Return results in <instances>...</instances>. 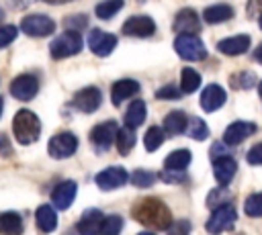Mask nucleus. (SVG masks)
Here are the masks:
<instances>
[{"label": "nucleus", "instance_id": "c85d7f7f", "mask_svg": "<svg viewBox=\"0 0 262 235\" xmlns=\"http://www.w3.org/2000/svg\"><path fill=\"white\" fill-rule=\"evenodd\" d=\"M115 141H117V149H119V153H121V155H127V153L133 149V145H135L133 129H129V127H119V129H117V137H115Z\"/></svg>", "mask_w": 262, "mask_h": 235}, {"label": "nucleus", "instance_id": "79ce46f5", "mask_svg": "<svg viewBox=\"0 0 262 235\" xmlns=\"http://www.w3.org/2000/svg\"><path fill=\"white\" fill-rule=\"evenodd\" d=\"M248 161L252 166H262V143H256L250 151H248Z\"/></svg>", "mask_w": 262, "mask_h": 235}, {"label": "nucleus", "instance_id": "2eb2a0df", "mask_svg": "<svg viewBox=\"0 0 262 235\" xmlns=\"http://www.w3.org/2000/svg\"><path fill=\"white\" fill-rule=\"evenodd\" d=\"M237 172V163L231 155H219V157H213V174H215V180L221 184V186H227L233 176Z\"/></svg>", "mask_w": 262, "mask_h": 235}, {"label": "nucleus", "instance_id": "9b49d317", "mask_svg": "<svg viewBox=\"0 0 262 235\" xmlns=\"http://www.w3.org/2000/svg\"><path fill=\"white\" fill-rule=\"evenodd\" d=\"M127 180H129V174H127V170L121 168V166H111V168H106V170H102V172L96 174V186H98L100 190L119 188V186H123Z\"/></svg>", "mask_w": 262, "mask_h": 235}, {"label": "nucleus", "instance_id": "423d86ee", "mask_svg": "<svg viewBox=\"0 0 262 235\" xmlns=\"http://www.w3.org/2000/svg\"><path fill=\"white\" fill-rule=\"evenodd\" d=\"M20 31L29 37H47L55 31V22L45 14H27L20 20Z\"/></svg>", "mask_w": 262, "mask_h": 235}, {"label": "nucleus", "instance_id": "864d4df0", "mask_svg": "<svg viewBox=\"0 0 262 235\" xmlns=\"http://www.w3.org/2000/svg\"><path fill=\"white\" fill-rule=\"evenodd\" d=\"M0 18H2V12H0Z\"/></svg>", "mask_w": 262, "mask_h": 235}, {"label": "nucleus", "instance_id": "09e8293b", "mask_svg": "<svg viewBox=\"0 0 262 235\" xmlns=\"http://www.w3.org/2000/svg\"><path fill=\"white\" fill-rule=\"evenodd\" d=\"M258 92H260V98H262V80H260V84H258Z\"/></svg>", "mask_w": 262, "mask_h": 235}, {"label": "nucleus", "instance_id": "e433bc0d", "mask_svg": "<svg viewBox=\"0 0 262 235\" xmlns=\"http://www.w3.org/2000/svg\"><path fill=\"white\" fill-rule=\"evenodd\" d=\"M16 33H18V29L14 25H2L0 27V49H4L8 43H12L16 39Z\"/></svg>", "mask_w": 262, "mask_h": 235}, {"label": "nucleus", "instance_id": "c756f323", "mask_svg": "<svg viewBox=\"0 0 262 235\" xmlns=\"http://www.w3.org/2000/svg\"><path fill=\"white\" fill-rule=\"evenodd\" d=\"M184 133H188V137H192V139H196V141H203V139L209 137L207 123H205L203 119H199V116L186 119V129H184Z\"/></svg>", "mask_w": 262, "mask_h": 235}, {"label": "nucleus", "instance_id": "c03bdc74", "mask_svg": "<svg viewBox=\"0 0 262 235\" xmlns=\"http://www.w3.org/2000/svg\"><path fill=\"white\" fill-rule=\"evenodd\" d=\"M262 10V0H248V12L254 14V12H260Z\"/></svg>", "mask_w": 262, "mask_h": 235}, {"label": "nucleus", "instance_id": "bb28decb", "mask_svg": "<svg viewBox=\"0 0 262 235\" xmlns=\"http://www.w3.org/2000/svg\"><path fill=\"white\" fill-rule=\"evenodd\" d=\"M145 114H147V110H145V102H143V100H133V102L129 104L127 112H125V127H129V129H137V127L145 121Z\"/></svg>", "mask_w": 262, "mask_h": 235}, {"label": "nucleus", "instance_id": "8fccbe9b", "mask_svg": "<svg viewBox=\"0 0 262 235\" xmlns=\"http://www.w3.org/2000/svg\"><path fill=\"white\" fill-rule=\"evenodd\" d=\"M2 106H4V100H2V96H0V114H2Z\"/></svg>", "mask_w": 262, "mask_h": 235}, {"label": "nucleus", "instance_id": "a18cd8bd", "mask_svg": "<svg viewBox=\"0 0 262 235\" xmlns=\"http://www.w3.org/2000/svg\"><path fill=\"white\" fill-rule=\"evenodd\" d=\"M252 59H254V61H258V63H262V43H260V45L254 49V53H252Z\"/></svg>", "mask_w": 262, "mask_h": 235}, {"label": "nucleus", "instance_id": "49530a36", "mask_svg": "<svg viewBox=\"0 0 262 235\" xmlns=\"http://www.w3.org/2000/svg\"><path fill=\"white\" fill-rule=\"evenodd\" d=\"M47 4H66V2H72V0H43Z\"/></svg>", "mask_w": 262, "mask_h": 235}, {"label": "nucleus", "instance_id": "5701e85b", "mask_svg": "<svg viewBox=\"0 0 262 235\" xmlns=\"http://www.w3.org/2000/svg\"><path fill=\"white\" fill-rule=\"evenodd\" d=\"M186 114L182 110H172L170 114H166L164 119V133H168L170 137H176V135H182L184 129H186Z\"/></svg>", "mask_w": 262, "mask_h": 235}, {"label": "nucleus", "instance_id": "4be33fe9", "mask_svg": "<svg viewBox=\"0 0 262 235\" xmlns=\"http://www.w3.org/2000/svg\"><path fill=\"white\" fill-rule=\"evenodd\" d=\"M35 221H37V227L39 231L43 233H51L55 227H57V215H55V208L49 206V204H41L35 213Z\"/></svg>", "mask_w": 262, "mask_h": 235}, {"label": "nucleus", "instance_id": "58836bf2", "mask_svg": "<svg viewBox=\"0 0 262 235\" xmlns=\"http://www.w3.org/2000/svg\"><path fill=\"white\" fill-rule=\"evenodd\" d=\"M256 84V76L252 72H239L237 76H233V86L235 88H252Z\"/></svg>", "mask_w": 262, "mask_h": 235}, {"label": "nucleus", "instance_id": "2f4dec72", "mask_svg": "<svg viewBox=\"0 0 262 235\" xmlns=\"http://www.w3.org/2000/svg\"><path fill=\"white\" fill-rule=\"evenodd\" d=\"M164 143V129L162 127H149L145 137H143V145L147 151H156L160 145Z\"/></svg>", "mask_w": 262, "mask_h": 235}, {"label": "nucleus", "instance_id": "4468645a", "mask_svg": "<svg viewBox=\"0 0 262 235\" xmlns=\"http://www.w3.org/2000/svg\"><path fill=\"white\" fill-rule=\"evenodd\" d=\"M258 131V127L254 123H248V121H235L231 123L225 133H223V143L225 145H237L242 143L244 139H248L250 135H254Z\"/></svg>", "mask_w": 262, "mask_h": 235}, {"label": "nucleus", "instance_id": "c9c22d12", "mask_svg": "<svg viewBox=\"0 0 262 235\" xmlns=\"http://www.w3.org/2000/svg\"><path fill=\"white\" fill-rule=\"evenodd\" d=\"M231 202V194L225 190V188H217V190H211L209 198H207V204L211 208H217L221 204H229Z\"/></svg>", "mask_w": 262, "mask_h": 235}, {"label": "nucleus", "instance_id": "1a4fd4ad", "mask_svg": "<svg viewBox=\"0 0 262 235\" xmlns=\"http://www.w3.org/2000/svg\"><path fill=\"white\" fill-rule=\"evenodd\" d=\"M39 90V80L33 74H20L10 84V94L16 100H33Z\"/></svg>", "mask_w": 262, "mask_h": 235}, {"label": "nucleus", "instance_id": "473e14b6", "mask_svg": "<svg viewBox=\"0 0 262 235\" xmlns=\"http://www.w3.org/2000/svg\"><path fill=\"white\" fill-rule=\"evenodd\" d=\"M156 178H158V174H156V172H149V170H135V172L129 176L131 184L137 186V188H149V186L156 182Z\"/></svg>", "mask_w": 262, "mask_h": 235}, {"label": "nucleus", "instance_id": "ea45409f", "mask_svg": "<svg viewBox=\"0 0 262 235\" xmlns=\"http://www.w3.org/2000/svg\"><path fill=\"white\" fill-rule=\"evenodd\" d=\"M182 90H178L176 86H164V88H160L158 92H156V98H160V100H178L182 94H180Z\"/></svg>", "mask_w": 262, "mask_h": 235}, {"label": "nucleus", "instance_id": "4c0bfd02", "mask_svg": "<svg viewBox=\"0 0 262 235\" xmlns=\"http://www.w3.org/2000/svg\"><path fill=\"white\" fill-rule=\"evenodd\" d=\"M86 25H88V18L84 16V14H76V16H68L66 20H63V27L68 29V31H80V29H86Z\"/></svg>", "mask_w": 262, "mask_h": 235}, {"label": "nucleus", "instance_id": "20e7f679", "mask_svg": "<svg viewBox=\"0 0 262 235\" xmlns=\"http://www.w3.org/2000/svg\"><path fill=\"white\" fill-rule=\"evenodd\" d=\"M80 51H82V37L76 31H66V33L57 35L49 45V53L53 59H63V57L76 55Z\"/></svg>", "mask_w": 262, "mask_h": 235}, {"label": "nucleus", "instance_id": "39448f33", "mask_svg": "<svg viewBox=\"0 0 262 235\" xmlns=\"http://www.w3.org/2000/svg\"><path fill=\"white\" fill-rule=\"evenodd\" d=\"M237 221V210L235 206L229 202V204H221L217 208H213V215L209 217L207 221V231L211 235H219L223 231H229Z\"/></svg>", "mask_w": 262, "mask_h": 235}, {"label": "nucleus", "instance_id": "7ed1b4c3", "mask_svg": "<svg viewBox=\"0 0 262 235\" xmlns=\"http://www.w3.org/2000/svg\"><path fill=\"white\" fill-rule=\"evenodd\" d=\"M174 49L186 61H201L207 57V49L203 41L192 33H178V37L174 39Z\"/></svg>", "mask_w": 262, "mask_h": 235}, {"label": "nucleus", "instance_id": "a19ab883", "mask_svg": "<svg viewBox=\"0 0 262 235\" xmlns=\"http://www.w3.org/2000/svg\"><path fill=\"white\" fill-rule=\"evenodd\" d=\"M166 231H168V235H190V223L182 219V221L172 223V227H168Z\"/></svg>", "mask_w": 262, "mask_h": 235}, {"label": "nucleus", "instance_id": "f257e3e1", "mask_svg": "<svg viewBox=\"0 0 262 235\" xmlns=\"http://www.w3.org/2000/svg\"><path fill=\"white\" fill-rule=\"evenodd\" d=\"M133 219L145 227H154L166 231L172 225V213L168 206L158 198H141L133 204Z\"/></svg>", "mask_w": 262, "mask_h": 235}, {"label": "nucleus", "instance_id": "0eeeda50", "mask_svg": "<svg viewBox=\"0 0 262 235\" xmlns=\"http://www.w3.org/2000/svg\"><path fill=\"white\" fill-rule=\"evenodd\" d=\"M76 149H78V137L74 133H57L49 139V145H47L49 155L55 159L70 157V155H74Z\"/></svg>", "mask_w": 262, "mask_h": 235}, {"label": "nucleus", "instance_id": "6e6552de", "mask_svg": "<svg viewBox=\"0 0 262 235\" xmlns=\"http://www.w3.org/2000/svg\"><path fill=\"white\" fill-rule=\"evenodd\" d=\"M102 102V94L96 86H86L78 90L72 98V106L78 108L80 112H94Z\"/></svg>", "mask_w": 262, "mask_h": 235}, {"label": "nucleus", "instance_id": "f8f14e48", "mask_svg": "<svg viewBox=\"0 0 262 235\" xmlns=\"http://www.w3.org/2000/svg\"><path fill=\"white\" fill-rule=\"evenodd\" d=\"M88 45H90L92 53L104 57V55H108V53L115 49V45H117V37L111 35V33H104V31H100V29H90Z\"/></svg>", "mask_w": 262, "mask_h": 235}, {"label": "nucleus", "instance_id": "7c9ffc66", "mask_svg": "<svg viewBox=\"0 0 262 235\" xmlns=\"http://www.w3.org/2000/svg\"><path fill=\"white\" fill-rule=\"evenodd\" d=\"M123 4H125L123 0H102L100 4H96L94 12H96V16L100 20H106V18H113L123 8Z\"/></svg>", "mask_w": 262, "mask_h": 235}, {"label": "nucleus", "instance_id": "f03ea898", "mask_svg": "<svg viewBox=\"0 0 262 235\" xmlns=\"http://www.w3.org/2000/svg\"><path fill=\"white\" fill-rule=\"evenodd\" d=\"M12 133H14L18 143L31 145L41 135V121L31 110H18L12 119Z\"/></svg>", "mask_w": 262, "mask_h": 235}, {"label": "nucleus", "instance_id": "603ef678", "mask_svg": "<svg viewBox=\"0 0 262 235\" xmlns=\"http://www.w3.org/2000/svg\"><path fill=\"white\" fill-rule=\"evenodd\" d=\"M139 235H154V233H149V231H143V233H139Z\"/></svg>", "mask_w": 262, "mask_h": 235}, {"label": "nucleus", "instance_id": "de8ad7c7", "mask_svg": "<svg viewBox=\"0 0 262 235\" xmlns=\"http://www.w3.org/2000/svg\"><path fill=\"white\" fill-rule=\"evenodd\" d=\"M6 145H8V141H6V137H4V135H0V149H4Z\"/></svg>", "mask_w": 262, "mask_h": 235}, {"label": "nucleus", "instance_id": "dca6fc26", "mask_svg": "<svg viewBox=\"0 0 262 235\" xmlns=\"http://www.w3.org/2000/svg\"><path fill=\"white\" fill-rule=\"evenodd\" d=\"M76 190H78V186H76V182H72V180H66V182L57 184V186L53 188V192H51V202H53V206H55L57 210L70 208V204H72L74 198H76Z\"/></svg>", "mask_w": 262, "mask_h": 235}, {"label": "nucleus", "instance_id": "a211bd4d", "mask_svg": "<svg viewBox=\"0 0 262 235\" xmlns=\"http://www.w3.org/2000/svg\"><path fill=\"white\" fill-rule=\"evenodd\" d=\"M172 27H174L176 33H192V35H196L201 31V18L196 16V12L192 8H182V10H178Z\"/></svg>", "mask_w": 262, "mask_h": 235}, {"label": "nucleus", "instance_id": "393cba45", "mask_svg": "<svg viewBox=\"0 0 262 235\" xmlns=\"http://www.w3.org/2000/svg\"><path fill=\"white\" fill-rule=\"evenodd\" d=\"M190 159H192V153H190L188 149H176V151H170V153L166 155L164 166H166V170H170V172H182V170L190 163Z\"/></svg>", "mask_w": 262, "mask_h": 235}, {"label": "nucleus", "instance_id": "6ab92c4d", "mask_svg": "<svg viewBox=\"0 0 262 235\" xmlns=\"http://www.w3.org/2000/svg\"><path fill=\"white\" fill-rule=\"evenodd\" d=\"M102 221H104V215H102L98 208H88V210H84V215H82L80 221H78V231H80V235H98V233H100V227H102Z\"/></svg>", "mask_w": 262, "mask_h": 235}, {"label": "nucleus", "instance_id": "a878e982", "mask_svg": "<svg viewBox=\"0 0 262 235\" xmlns=\"http://www.w3.org/2000/svg\"><path fill=\"white\" fill-rule=\"evenodd\" d=\"M23 219L18 213H0V235H20Z\"/></svg>", "mask_w": 262, "mask_h": 235}, {"label": "nucleus", "instance_id": "ddd939ff", "mask_svg": "<svg viewBox=\"0 0 262 235\" xmlns=\"http://www.w3.org/2000/svg\"><path fill=\"white\" fill-rule=\"evenodd\" d=\"M117 123L115 121H104V123H98L92 131H90V139L92 143L98 147V149H108L113 143H115V137H117Z\"/></svg>", "mask_w": 262, "mask_h": 235}, {"label": "nucleus", "instance_id": "f704fd0d", "mask_svg": "<svg viewBox=\"0 0 262 235\" xmlns=\"http://www.w3.org/2000/svg\"><path fill=\"white\" fill-rule=\"evenodd\" d=\"M244 210L248 217H262V192H256L246 198Z\"/></svg>", "mask_w": 262, "mask_h": 235}, {"label": "nucleus", "instance_id": "f3484780", "mask_svg": "<svg viewBox=\"0 0 262 235\" xmlns=\"http://www.w3.org/2000/svg\"><path fill=\"white\" fill-rule=\"evenodd\" d=\"M225 100H227V94H225V90H223L221 86H217V84L205 86V90H203V94H201V106H203L205 112H215L219 106L225 104Z\"/></svg>", "mask_w": 262, "mask_h": 235}, {"label": "nucleus", "instance_id": "aec40b11", "mask_svg": "<svg viewBox=\"0 0 262 235\" xmlns=\"http://www.w3.org/2000/svg\"><path fill=\"white\" fill-rule=\"evenodd\" d=\"M250 49V37L248 35H233L227 39H221L217 43V51L223 55H242Z\"/></svg>", "mask_w": 262, "mask_h": 235}, {"label": "nucleus", "instance_id": "9d476101", "mask_svg": "<svg viewBox=\"0 0 262 235\" xmlns=\"http://www.w3.org/2000/svg\"><path fill=\"white\" fill-rule=\"evenodd\" d=\"M121 31L127 37H151L156 33V22L145 14H137V16L127 18Z\"/></svg>", "mask_w": 262, "mask_h": 235}, {"label": "nucleus", "instance_id": "3c124183", "mask_svg": "<svg viewBox=\"0 0 262 235\" xmlns=\"http://www.w3.org/2000/svg\"><path fill=\"white\" fill-rule=\"evenodd\" d=\"M258 25H260V29H262V14H260V18H258Z\"/></svg>", "mask_w": 262, "mask_h": 235}, {"label": "nucleus", "instance_id": "b1692460", "mask_svg": "<svg viewBox=\"0 0 262 235\" xmlns=\"http://www.w3.org/2000/svg\"><path fill=\"white\" fill-rule=\"evenodd\" d=\"M231 16H233V8H231L229 4H213V6L205 8V12H203L205 22H209V25L225 22V20H229Z\"/></svg>", "mask_w": 262, "mask_h": 235}, {"label": "nucleus", "instance_id": "412c9836", "mask_svg": "<svg viewBox=\"0 0 262 235\" xmlns=\"http://www.w3.org/2000/svg\"><path fill=\"white\" fill-rule=\"evenodd\" d=\"M137 92H139V82L125 78V80H119V82L113 84V88H111V100H113V104L119 106L123 100L135 96Z\"/></svg>", "mask_w": 262, "mask_h": 235}, {"label": "nucleus", "instance_id": "72a5a7b5", "mask_svg": "<svg viewBox=\"0 0 262 235\" xmlns=\"http://www.w3.org/2000/svg\"><path fill=\"white\" fill-rule=\"evenodd\" d=\"M121 229H123V219L119 215H111V217H104L98 235H119Z\"/></svg>", "mask_w": 262, "mask_h": 235}, {"label": "nucleus", "instance_id": "37998d69", "mask_svg": "<svg viewBox=\"0 0 262 235\" xmlns=\"http://www.w3.org/2000/svg\"><path fill=\"white\" fill-rule=\"evenodd\" d=\"M158 178H160V180H164V182H184V180H186V178H184V174H172L170 170L160 172V174H158Z\"/></svg>", "mask_w": 262, "mask_h": 235}, {"label": "nucleus", "instance_id": "cd10ccee", "mask_svg": "<svg viewBox=\"0 0 262 235\" xmlns=\"http://www.w3.org/2000/svg\"><path fill=\"white\" fill-rule=\"evenodd\" d=\"M199 86H201V74L192 67H182V72H180V90L184 94H190Z\"/></svg>", "mask_w": 262, "mask_h": 235}]
</instances>
